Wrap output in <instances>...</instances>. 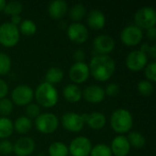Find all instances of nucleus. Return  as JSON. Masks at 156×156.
Wrapping results in <instances>:
<instances>
[{
  "label": "nucleus",
  "instance_id": "obj_24",
  "mask_svg": "<svg viewBox=\"0 0 156 156\" xmlns=\"http://www.w3.org/2000/svg\"><path fill=\"white\" fill-rule=\"evenodd\" d=\"M68 153V146L61 142H54L48 148V154L50 156H67Z\"/></svg>",
  "mask_w": 156,
  "mask_h": 156
},
{
  "label": "nucleus",
  "instance_id": "obj_40",
  "mask_svg": "<svg viewBox=\"0 0 156 156\" xmlns=\"http://www.w3.org/2000/svg\"><path fill=\"white\" fill-rule=\"evenodd\" d=\"M147 37L148 38H150L151 40H155L156 38V29L155 27H150L147 29Z\"/></svg>",
  "mask_w": 156,
  "mask_h": 156
},
{
  "label": "nucleus",
  "instance_id": "obj_16",
  "mask_svg": "<svg viewBox=\"0 0 156 156\" xmlns=\"http://www.w3.org/2000/svg\"><path fill=\"white\" fill-rule=\"evenodd\" d=\"M112 153L116 156H126L131 149V145L127 140V137L123 135H118L116 136L111 145Z\"/></svg>",
  "mask_w": 156,
  "mask_h": 156
},
{
  "label": "nucleus",
  "instance_id": "obj_21",
  "mask_svg": "<svg viewBox=\"0 0 156 156\" xmlns=\"http://www.w3.org/2000/svg\"><path fill=\"white\" fill-rule=\"evenodd\" d=\"M63 96L69 102H77L81 99L82 91L76 84H68L63 88Z\"/></svg>",
  "mask_w": 156,
  "mask_h": 156
},
{
  "label": "nucleus",
  "instance_id": "obj_41",
  "mask_svg": "<svg viewBox=\"0 0 156 156\" xmlns=\"http://www.w3.org/2000/svg\"><path fill=\"white\" fill-rule=\"evenodd\" d=\"M21 21H22L21 20V16L19 15H16V16H11V22L10 23H12L13 25L17 27V25L21 23Z\"/></svg>",
  "mask_w": 156,
  "mask_h": 156
},
{
  "label": "nucleus",
  "instance_id": "obj_14",
  "mask_svg": "<svg viewBox=\"0 0 156 156\" xmlns=\"http://www.w3.org/2000/svg\"><path fill=\"white\" fill-rule=\"evenodd\" d=\"M89 75L90 69L85 62H75L69 69V78L76 83L84 82Z\"/></svg>",
  "mask_w": 156,
  "mask_h": 156
},
{
  "label": "nucleus",
  "instance_id": "obj_9",
  "mask_svg": "<svg viewBox=\"0 0 156 156\" xmlns=\"http://www.w3.org/2000/svg\"><path fill=\"white\" fill-rule=\"evenodd\" d=\"M34 97L33 90L25 84L16 86L12 91V100L17 105L29 104Z\"/></svg>",
  "mask_w": 156,
  "mask_h": 156
},
{
  "label": "nucleus",
  "instance_id": "obj_27",
  "mask_svg": "<svg viewBox=\"0 0 156 156\" xmlns=\"http://www.w3.org/2000/svg\"><path fill=\"white\" fill-rule=\"evenodd\" d=\"M22 9H23V5L19 1H10L8 3H5L3 10L5 11V14L12 16L19 15Z\"/></svg>",
  "mask_w": 156,
  "mask_h": 156
},
{
  "label": "nucleus",
  "instance_id": "obj_11",
  "mask_svg": "<svg viewBox=\"0 0 156 156\" xmlns=\"http://www.w3.org/2000/svg\"><path fill=\"white\" fill-rule=\"evenodd\" d=\"M67 34L72 41L76 43H83L88 38L89 31L83 24L73 22L68 27Z\"/></svg>",
  "mask_w": 156,
  "mask_h": 156
},
{
  "label": "nucleus",
  "instance_id": "obj_17",
  "mask_svg": "<svg viewBox=\"0 0 156 156\" xmlns=\"http://www.w3.org/2000/svg\"><path fill=\"white\" fill-rule=\"evenodd\" d=\"M105 96L104 90L98 85H90L83 90V97L86 101L91 103L101 102Z\"/></svg>",
  "mask_w": 156,
  "mask_h": 156
},
{
  "label": "nucleus",
  "instance_id": "obj_12",
  "mask_svg": "<svg viewBox=\"0 0 156 156\" xmlns=\"http://www.w3.org/2000/svg\"><path fill=\"white\" fill-rule=\"evenodd\" d=\"M62 125L70 132H80L84 125V122L80 114L76 112H67L62 116Z\"/></svg>",
  "mask_w": 156,
  "mask_h": 156
},
{
  "label": "nucleus",
  "instance_id": "obj_22",
  "mask_svg": "<svg viewBox=\"0 0 156 156\" xmlns=\"http://www.w3.org/2000/svg\"><path fill=\"white\" fill-rule=\"evenodd\" d=\"M13 126H14V129L17 133H27L31 129L32 122H31V120L28 117L20 116L15 121V122L13 123Z\"/></svg>",
  "mask_w": 156,
  "mask_h": 156
},
{
  "label": "nucleus",
  "instance_id": "obj_44",
  "mask_svg": "<svg viewBox=\"0 0 156 156\" xmlns=\"http://www.w3.org/2000/svg\"><path fill=\"white\" fill-rule=\"evenodd\" d=\"M5 3H6V2H5V0H0V11L4 9V7H5Z\"/></svg>",
  "mask_w": 156,
  "mask_h": 156
},
{
  "label": "nucleus",
  "instance_id": "obj_1",
  "mask_svg": "<svg viewBox=\"0 0 156 156\" xmlns=\"http://www.w3.org/2000/svg\"><path fill=\"white\" fill-rule=\"evenodd\" d=\"M91 75L100 81L110 79L115 70V62L109 55L95 56L89 66Z\"/></svg>",
  "mask_w": 156,
  "mask_h": 156
},
{
  "label": "nucleus",
  "instance_id": "obj_39",
  "mask_svg": "<svg viewBox=\"0 0 156 156\" xmlns=\"http://www.w3.org/2000/svg\"><path fill=\"white\" fill-rule=\"evenodd\" d=\"M8 91V86L6 82L0 79V100L3 99Z\"/></svg>",
  "mask_w": 156,
  "mask_h": 156
},
{
  "label": "nucleus",
  "instance_id": "obj_33",
  "mask_svg": "<svg viewBox=\"0 0 156 156\" xmlns=\"http://www.w3.org/2000/svg\"><path fill=\"white\" fill-rule=\"evenodd\" d=\"M13 103L9 99L3 98L0 100V114L8 115L12 112Z\"/></svg>",
  "mask_w": 156,
  "mask_h": 156
},
{
  "label": "nucleus",
  "instance_id": "obj_29",
  "mask_svg": "<svg viewBox=\"0 0 156 156\" xmlns=\"http://www.w3.org/2000/svg\"><path fill=\"white\" fill-rule=\"evenodd\" d=\"M19 29H20V31L24 35L30 36V35H33L36 32V30H37V25L31 19H24L20 23Z\"/></svg>",
  "mask_w": 156,
  "mask_h": 156
},
{
  "label": "nucleus",
  "instance_id": "obj_13",
  "mask_svg": "<svg viewBox=\"0 0 156 156\" xmlns=\"http://www.w3.org/2000/svg\"><path fill=\"white\" fill-rule=\"evenodd\" d=\"M93 46L94 48L101 55H107L108 53L112 52V49L114 48L115 42L111 36L101 34L94 38Z\"/></svg>",
  "mask_w": 156,
  "mask_h": 156
},
{
  "label": "nucleus",
  "instance_id": "obj_34",
  "mask_svg": "<svg viewBox=\"0 0 156 156\" xmlns=\"http://www.w3.org/2000/svg\"><path fill=\"white\" fill-rule=\"evenodd\" d=\"M26 113L28 118H37L40 114V108L36 103H29L26 108Z\"/></svg>",
  "mask_w": 156,
  "mask_h": 156
},
{
  "label": "nucleus",
  "instance_id": "obj_36",
  "mask_svg": "<svg viewBox=\"0 0 156 156\" xmlns=\"http://www.w3.org/2000/svg\"><path fill=\"white\" fill-rule=\"evenodd\" d=\"M13 151V144L7 140H3L0 142V154L3 155H7Z\"/></svg>",
  "mask_w": 156,
  "mask_h": 156
},
{
  "label": "nucleus",
  "instance_id": "obj_43",
  "mask_svg": "<svg viewBox=\"0 0 156 156\" xmlns=\"http://www.w3.org/2000/svg\"><path fill=\"white\" fill-rule=\"evenodd\" d=\"M149 46H148V44L147 43H144L143 44V46H142V48H141V51H143V52H146V51H148V49H149Z\"/></svg>",
  "mask_w": 156,
  "mask_h": 156
},
{
  "label": "nucleus",
  "instance_id": "obj_38",
  "mask_svg": "<svg viewBox=\"0 0 156 156\" xmlns=\"http://www.w3.org/2000/svg\"><path fill=\"white\" fill-rule=\"evenodd\" d=\"M73 58L76 60V62H83V59L85 58V53L81 49L75 50L73 53Z\"/></svg>",
  "mask_w": 156,
  "mask_h": 156
},
{
  "label": "nucleus",
  "instance_id": "obj_28",
  "mask_svg": "<svg viewBox=\"0 0 156 156\" xmlns=\"http://www.w3.org/2000/svg\"><path fill=\"white\" fill-rule=\"evenodd\" d=\"M86 15V8L82 4L74 5L69 10V16L73 21H79L84 17Z\"/></svg>",
  "mask_w": 156,
  "mask_h": 156
},
{
  "label": "nucleus",
  "instance_id": "obj_20",
  "mask_svg": "<svg viewBox=\"0 0 156 156\" xmlns=\"http://www.w3.org/2000/svg\"><path fill=\"white\" fill-rule=\"evenodd\" d=\"M105 16L99 9H92L88 14V24L93 29H100L105 25Z\"/></svg>",
  "mask_w": 156,
  "mask_h": 156
},
{
  "label": "nucleus",
  "instance_id": "obj_8",
  "mask_svg": "<svg viewBox=\"0 0 156 156\" xmlns=\"http://www.w3.org/2000/svg\"><path fill=\"white\" fill-rule=\"evenodd\" d=\"M143 38V30L136 25H129L121 32V39L127 46H135Z\"/></svg>",
  "mask_w": 156,
  "mask_h": 156
},
{
  "label": "nucleus",
  "instance_id": "obj_3",
  "mask_svg": "<svg viewBox=\"0 0 156 156\" xmlns=\"http://www.w3.org/2000/svg\"><path fill=\"white\" fill-rule=\"evenodd\" d=\"M132 113L123 108L115 110L111 116V126L118 133H127L133 126Z\"/></svg>",
  "mask_w": 156,
  "mask_h": 156
},
{
  "label": "nucleus",
  "instance_id": "obj_15",
  "mask_svg": "<svg viewBox=\"0 0 156 156\" xmlns=\"http://www.w3.org/2000/svg\"><path fill=\"white\" fill-rule=\"evenodd\" d=\"M35 149V142L30 137H21L15 144H13V151L18 156H27Z\"/></svg>",
  "mask_w": 156,
  "mask_h": 156
},
{
  "label": "nucleus",
  "instance_id": "obj_26",
  "mask_svg": "<svg viewBox=\"0 0 156 156\" xmlns=\"http://www.w3.org/2000/svg\"><path fill=\"white\" fill-rule=\"evenodd\" d=\"M127 140L130 145L135 148H143L145 144V138L138 132H131L128 134Z\"/></svg>",
  "mask_w": 156,
  "mask_h": 156
},
{
  "label": "nucleus",
  "instance_id": "obj_18",
  "mask_svg": "<svg viewBox=\"0 0 156 156\" xmlns=\"http://www.w3.org/2000/svg\"><path fill=\"white\" fill-rule=\"evenodd\" d=\"M81 117L83 122H87V124L93 129H101L106 123L105 115L101 112H94L91 113H83Z\"/></svg>",
  "mask_w": 156,
  "mask_h": 156
},
{
  "label": "nucleus",
  "instance_id": "obj_42",
  "mask_svg": "<svg viewBox=\"0 0 156 156\" xmlns=\"http://www.w3.org/2000/svg\"><path fill=\"white\" fill-rule=\"evenodd\" d=\"M148 52H149V55H150V57L152 58H156V46L154 44L152 47H150L149 48V49H148Z\"/></svg>",
  "mask_w": 156,
  "mask_h": 156
},
{
  "label": "nucleus",
  "instance_id": "obj_30",
  "mask_svg": "<svg viewBox=\"0 0 156 156\" xmlns=\"http://www.w3.org/2000/svg\"><path fill=\"white\" fill-rule=\"evenodd\" d=\"M90 155L91 156H112V153L111 148L104 144H100L95 145L94 147L91 148L90 151Z\"/></svg>",
  "mask_w": 156,
  "mask_h": 156
},
{
  "label": "nucleus",
  "instance_id": "obj_19",
  "mask_svg": "<svg viewBox=\"0 0 156 156\" xmlns=\"http://www.w3.org/2000/svg\"><path fill=\"white\" fill-rule=\"evenodd\" d=\"M68 11L67 2L64 0H54L48 5V13L51 17L58 19L63 17Z\"/></svg>",
  "mask_w": 156,
  "mask_h": 156
},
{
  "label": "nucleus",
  "instance_id": "obj_2",
  "mask_svg": "<svg viewBox=\"0 0 156 156\" xmlns=\"http://www.w3.org/2000/svg\"><path fill=\"white\" fill-rule=\"evenodd\" d=\"M35 96L37 101L44 107H52L58 100V90L48 82L40 83L36 89Z\"/></svg>",
  "mask_w": 156,
  "mask_h": 156
},
{
  "label": "nucleus",
  "instance_id": "obj_32",
  "mask_svg": "<svg viewBox=\"0 0 156 156\" xmlns=\"http://www.w3.org/2000/svg\"><path fill=\"white\" fill-rule=\"evenodd\" d=\"M11 68V59L5 53L0 52V75L6 74Z\"/></svg>",
  "mask_w": 156,
  "mask_h": 156
},
{
  "label": "nucleus",
  "instance_id": "obj_10",
  "mask_svg": "<svg viewBox=\"0 0 156 156\" xmlns=\"http://www.w3.org/2000/svg\"><path fill=\"white\" fill-rule=\"evenodd\" d=\"M125 63L130 69L140 70L147 64L146 53L141 50H133L127 55Z\"/></svg>",
  "mask_w": 156,
  "mask_h": 156
},
{
  "label": "nucleus",
  "instance_id": "obj_37",
  "mask_svg": "<svg viewBox=\"0 0 156 156\" xmlns=\"http://www.w3.org/2000/svg\"><path fill=\"white\" fill-rule=\"evenodd\" d=\"M104 91L106 92V94H107L108 96L114 97V96H116V95L119 93V91H120V87H119V85L116 84V83H110V84L107 85V87H106V89H105Z\"/></svg>",
  "mask_w": 156,
  "mask_h": 156
},
{
  "label": "nucleus",
  "instance_id": "obj_35",
  "mask_svg": "<svg viewBox=\"0 0 156 156\" xmlns=\"http://www.w3.org/2000/svg\"><path fill=\"white\" fill-rule=\"evenodd\" d=\"M145 75L147 77V79L152 81H155L156 80V63L155 61H153L151 63H149L146 66L145 69Z\"/></svg>",
  "mask_w": 156,
  "mask_h": 156
},
{
  "label": "nucleus",
  "instance_id": "obj_4",
  "mask_svg": "<svg viewBox=\"0 0 156 156\" xmlns=\"http://www.w3.org/2000/svg\"><path fill=\"white\" fill-rule=\"evenodd\" d=\"M136 26L142 28H150L155 26L156 12L152 6H144L138 9L134 15Z\"/></svg>",
  "mask_w": 156,
  "mask_h": 156
},
{
  "label": "nucleus",
  "instance_id": "obj_31",
  "mask_svg": "<svg viewBox=\"0 0 156 156\" xmlns=\"http://www.w3.org/2000/svg\"><path fill=\"white\" fill-rule=\"evenodd\" d=\"M137 89L139 92L144 96H150L154 91V86L152 82L149 80H145L139 81L137 85Z\"/></svg>",
  "mask_w": 156,
  "mask_h": 156
},
{
  "label": "nucleus",
  "instance_id": "obj_7",
  "mask_svg": "<svg viewBox=\"0 0 156 156\" xmlns=\"http://www.w3.org/2000/svg\"><path fill=\"white\" fill-rule=\"evenodd\" d=\"M91 148V143L87 137L78 136L71 141L69 150L72 156H88Z\"/></svg>",
  "mask_w": 156,
  "mask_h": 156
},
{
  "label": "nucleus",
  "instance_id": "obj_23",
  "mask_svg": "<svg viewBox=\"0 0 156 156\" xmlns=\"http://www.w3.org/2000/svg\"><path fill=\"white\" fill-rule=\"evenodd\" d=\"M64 73L63 70L58 68V67H51L47 70L46 73V82H48L50 84H54V83H58L62 79H63Z\"/></svg>",
  "mask_w": 156,
  "mask_h": 156
},
{
  "label": "nucleus",
  "instance_id": "obj_25",
  "mask_svg": "<svg viewBox=\"0 0 156 156\" xmlns=\"http://www.w3.org/2000/svg\"><path fill=\"white\" fill-rule=\"evenodd\" d=\"M14 126L10 119L0 117V138H6L13 133Z\"/></svg>",
  "mask_w": 156,
  "mask_h": 156
},
{
  "label": "nucleus",
  "instance_id": "obj_6",
  "mask_svg": "<svg viewBox=\"0 0 156 156\" xmlns=\"http://www.w3.org/2000/svg\"><path fill=\"white\" fill-rule=\"evenodd\" d=\"M37 129L42 133H53L58 125V117L51 112H45L39 114L35 122Z\"/></svg>",
  "mask_w": 156,
  "mask_h": 156
},
{
  "label": "nucleus",
  "instance_id": "obj_5",
  "mask_svg": "<svg viewBox=\"0 0 156 156\" xmlns=\"http://www.w3.org/2000/svg\"><path fill=\"white\" fill-rule=\"evenodd\" d=\"M19 40V29L10 22L0 25V43L5 47H13Z\"/></svg>",
  "mask_w": 156,
  "mask_h": 156
}]
</instances>
